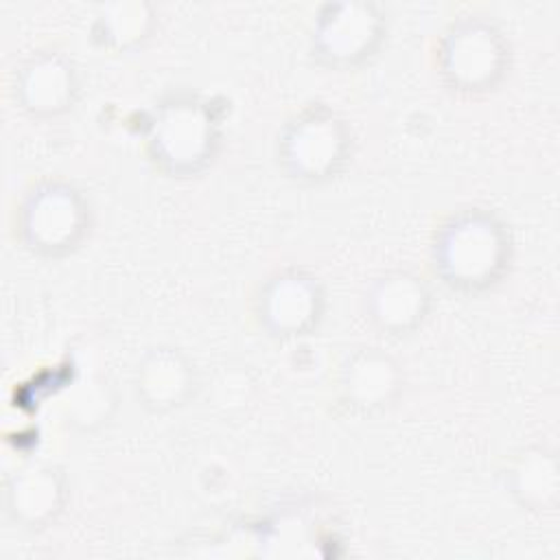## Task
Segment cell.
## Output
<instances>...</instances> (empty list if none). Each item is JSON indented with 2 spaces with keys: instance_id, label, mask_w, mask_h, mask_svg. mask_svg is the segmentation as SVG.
Masks as SVG:
<instances>
[{
  "instance_id": "1",
  "label": "cell",
  "mask_w": 560,
  "mask_h": 560,
  "mask_svg": "<svg viewBox=\"0 0 560 560\" xmlns=\"http://www.w3.org/2000/svg\"><path fill=\"white\" fill-rule=\"evenodd\" d=\"M512 262V234L486 208L451 212L433 232L431 265L453 291L481 293L501 282Z\"/></svg>"
},
{
  "instance_id": "2",
  "label": "cell",
  "mask_w": 560,
  "mask_h": 560,
  "mask_svg": "<svg viewBox=\"0 0 560 560\" xmlns=\"http://www.w3.org/2000/svg\"><path fill=\"white\" fill-rule=\"evenodd\" d=\"M221 144L219 114L197 94L164 98L149 125V160L168 177H192L206 171Z\"/></svg>"
},
{
  "instance_id": "3",
  "label": "cell",
  "mask_w": 560,
  "mask_h": 560,
  "mask_svg": "<svg viewBox=\"0 0 560 560\" xmlns=\"http://www.w3.org/2000/svg\"><path fill=\"white\" fill-rule=\"evenodd\" d=\"M15 236L39 256L72 254L90 232L92 208L81 188L68 179L46 177L31 184L15 206Z\"/></svg>"
},
{
  "instance_id": "4",
  "label": "cell",
  "mask_w": 560,
  "mask_h": 560,
  "mask_svg": "<svg viewBox=\"0 0 560 560\" xmlns=\"http://www.w3.org/2000/svg\"><path fill=\"white\" fill-rule=\"evenodd\" d=\"M276 155L280 168L295 182H330L350 162L352 129L332 107L311 103L280 129Z\"/></svg>"
},
{
  "instance_id": "5",
  "label": "cell",
  "mask_w": 560,
  "mask_h": 560,
  "mask_svg": "<svg viewBox=\"0 0 560 560\" xmlns=\"http://www.w3.org/2000/svg\"><path fill=\"white\" fill-rule=\"evenodd\" d=\"M510 68V44L488 18L462 15L453 20L438 44V72L457 94L494 90Z\"/></svg>"
},
{
  "instance_id": "6",
  "label": "cell",
  "mask_w": 560,
  "mask_h": 560,
  "mask_svg": "<svg viewBox=\"0 0 560 560\" xmlns=\"http://www.w3.org/2000/svg\"><path fill=\"white\" fill-rule=\"evenodd\" d=\"M385 31V13L376 2H326L319 7L313 24L311 52L322 66L357 68L378 50Z\"/></svg>"
},
{
  "instance_id": "7",
  "label": "cell",
  "mask_w": 560,
  "mask_h": 560,
  "mask_svg": "<svg viewBox=\"0 0 560 560\" xmlns=\"http://www.w3.org/2000/svg\"><path fill=\"white\" fill-rule=\"evenodd\" d=\"M254 311L260 328L278 339L311 335L326 313V289L304 267H284L258 287Z\"/></svg>"
},
{
  "instance_id": "8",
  "label": "cell",
  "mask_w": 560,
  "mask_h": 560,
  "mask_svg": "<svg viewBox=\"0 0 560 560\" xmlns=\"http://www.w3.org/2000/svg\"><path fill=\"white\" fill-rule=\"evenodd\" d=\"M79 77L72 59L55 48L33 50L13 72L15 105L35 118H52L72 109Z\"/></svg>"
},
{
  "instance_id": "9",
  "label": "cell",
  "mask_w": 560,
  "mask_h": 560,
  "mask_svg": "<svg viewBox=\"0 0 560 560\" xmlns=\"http://www.w3.org/2000/svg\"><path fill=\"white\" fill-rule=\"evenodd\" d=\"M431 311V289L409 269L381 273L365 293V317L385 335H409Z\"/></svg>"
},
{
  "instance_id": "10",
  "label": "cell",
  "mask_w": 560,
  "mask_h": 560,
  "mask_svg": "<svg viewBox=\"0 0 560 560\" xmlns=\"http://www.w3.org/2000/svg\"><path fill=\"white\" fill-rule=\"evenodd\" d=\"M66 505V475L52 464H26L4 481V512L26 529L52 523Z\"/></svg>"
},
{
  "instance_id": "11",
  "label": "cell",
  "mask_w": 560,
  "mask_h": 560,
  "mask_svg": "<svg viewBox=\"0 0 560 560\" xmlns=\"http://www.w3.org/2000/svg\"><path fill=\"white\" fill-rule=\"evenodd\" d=\"M400 385L402 372L392 354L381 348H361L343 363L339 398L357 413H374L396 400Z\"/></svg>"
},
{
  "instance_id": "12",
  "label": "cell",
  "mask_w": 560,
  "mask_h": 560,
  "mask_svg": "<svg viewBox=\"0 0 560 560\" xmlns=\"http://www.w3.org/2000/svg\"><path fill=\"white\" fill-rule=\"evenodd\" d=\"M195 387V365L175 346H155L138 363L136 396L151 411H171L186 405Z\"/></svg>"
},
{
  "instance_id": "13",
  "label": "cell",
  "mask_w": 560,
  "mask_h": 560,
  "mask_svg": "<svg viewBox=\"0 0 560 560\" xmlns=\"http://www.w3.org/2000/svg\"><path fill=\"white\" fill-rule=\"evenodd\" d=\"M508 488L529 510L551 505L558 497V462L553 453L542 446L523 448L508 470Z\"/></svg>"
},
{
  "instance_id": "14",
  "label": "cell",
  "mask_w": 560,
  "mask_h": 560,
  "mask_svg": "<svg viewBox=\"0 0 560 560\" xmlns=\"http://www.w3.org/2000/svg\"><path fill=\"white\" fill-rule=\"evenodd\" d=\"M153 28L147 2H114L101 7L92 22V37L101 48L120 52L142 44Z\"/></svg>"
}]
</instances>
